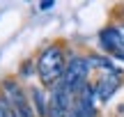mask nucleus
<instances>
[{"instance_id": "1", "label": "nucleus", "mask_w": 124, "mask_h": 117, "mask_svg": "<svg viewBox=\"0 0 124 117\" xmlns=\"http://www.w3.org/2000/svg\"><path fill=\"white\" fill-rule=\"evenodd\" d=\"M64 71H67L64 55L58 46H48V48L41 51L39 60H37V73H39L41 85L48 87V90H55L64 78Z\"/></svg>"}, {"instance_id": "2", "label": "nucleus", "mask_w": 124, "mask_h": 117, "mask_svg": "<svg viewBox=\"0 0 124 117\" xmlns=\"http://www.w3.org/2000/svg\"><path fill=\"white\" fill-rule=\"evenodd\" d=\"M87 73H90L87 58H71V62L67 64V71H64L62 83H64V87L74 96H78L80 92L87 87Z\"/></svg>"}, {"instance_id": "3", "label": "nucleus", "mask_w": 124, "mask_h": 117, "mask_svg": "<svg viewBox=\"0 0 124 117\" xmlns=\"http://www.w3.org/2000/svg\"><path fill=\"white\" fill-rule=\"evenodd\" d=\"M2 90H5V103H7L9 110H12V117H35L32 106L28 103L25 94L21 92L18 85H14L12 80H7Z\"/></svg>"}, {"instance_id": "4", "label": "nucleus", "mask_w": 124, "mask_h": 117, "mask_svg": "<svg viewBox=\"0 0 124 117\" xmlns=\"http://www.w3.org/2000/svg\"><path fill=\"white\" fill-rule=\"evenodd\" d=\"M71 106H74V94L64 87V83H60L48 96V113H46V117H69Z\"/></svg>"}, {"instance_id": "5", "label": "nucleus", "mask_w": 124, "mask_h": 117, "mask_svg": "<svg viewBox=\"0 0 124 117\" xmlns=\"http://www.w3.org/2000/svg\"><path fill=\"white\" fill-rule=\"evenodd\" d=\"M99 41H101V46L106 51L124 58V28H106V30H101Z\"/></svg>"}, {"instance_id": "6", "label": "nucleus", "mask_w": 124, "mask_h": 117, "mask_svg": "<svg viewBox=\"0 0 124 117\" xmlns=\"http://www.w3.org/2000/svg\"><path fill=\"white\" fill-rule=\"evenodd\" d=\"M69 117H94V90L90 85L85 87L78 94V99L74 101Z\"/></svg>"}, {"instance_id": "7", "label": "nucleus", "mask_w": 124, "mask_h": 117, "mask_svg": "<svg viewBox=\"0 0 124 117\" xmlns=\"http://www.w3.org/2000/svg\"><path fill=\"white\" fill-rule=\"evenodd\" d=\"M120 87V80H117V73H106V76L99 78V83L94 85V92H97L99 101H108Z\"/></svg>"}, {"instance_id": "8", "label": "nucleus", "mask_w": 124, "mask_h": 117, "mask_svg": "<svg viewBox=\"0 0 124 117\" xmlns=\"http://www.w3.org/2000/svg\"><path fill=\"white\" fill-rule=\"evenodd\" d=\"M32 101H35V106H37V110H39V115H44L48 113V101L44 99V92L41 90H32Z\"/></svg>"}, {"instance_id": "9", "label": "nucleus", "mask_w": 124, "mask_h": 117, "mask_svg": "<svg viewBox=\"0 0 124 117\" xmlns=\"http://www.w3.org/2000/svg\"><path fill=\"white\" fill-rule=\"evenodd\" d=\"M0 117H12V110H9V106L2 99H0Z\"/></svg>"}, {"instance_id": "10", "label": "nucleus", "mask_w": 124, "mask_h": 117, "mask_svg": "<svg viewBox=\"0 0 124 117\" xmlns=\"http://www.w3.org/2000/svg\"><path fill=\"white\" fill-rule=\"evenodd\" d=\"M53 5H55L53 0H44V2L39 5V9H51V7H53Z\"/></svg>"}]
</instances>
